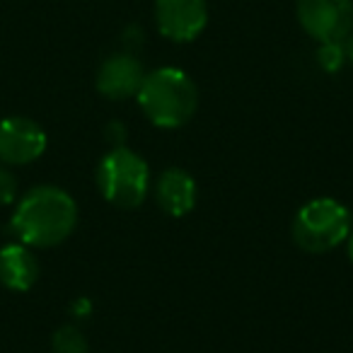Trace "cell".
Here are the masks:
<instances>
[{
	"mask_svg": "<svg viewBox=\"0 0 353 353\" xmlns=\"http://www.w3.org/2000/svg\"><path fill=\"white\" fill-rule=\"evenodd\" d=\"M353 228L351 211L332 196L307 201L293 218V240L310 254H324L346 242Z\"/></svg>",
	"mask_w": 353,
	"mask_h": 353,
	"instance_id": "obj_4",
	"label": "cell"
},
{
	"mask_svg": "<svg viewBox=\"0 0 353 353\" xmlns=\"http://www.w3.org/2000/svg\"><path fill=\"white\" fill-rule=\"evenodd\" d=\"M39 279V261L27 245H8L0 250V283L10 290H30Z\"/></svg>",
	"mask_w": 353,
	"mask_h": 353,
	"instance_id": "obj_10",
	"label": "cell"
},
{
	"mask_svg": "<svg viewBox=\"0 0 353 353\" xmlns=\"http://www.w3.org/2000/svg\"><path fill=\"white\" fill-rule=\"evenodd\" d=\"M51 351L54 353H88V339L73 324H65L51 339Z\"/></svg>",
	"mask_w": 353,
	"mask_h": 353,
	"instance_id": "obj_11",
	"label": "cell"
},
{
	"mask_svg": "<svg viewBox=\"0 0 353 353\" xmlns=\"http://www.w3.org/2000/svg\"><path fill=\"white\" fill-rule=\"evenodd\" d=\"M136 99L152 126L172 131L194 119L199 109V88L182 68L162 65L145 73Z\"/></svg>",
	"mask_w": 353,
	"mask_h": 353,
	"instance_id": "obj_2",
	"label": "cell"
},
{
	"mask_svg": "<svg viewBox=\"0 0 353 353\" xmlns=\"http://www.w3.org/2000/svg\"><path fill=\"white\" fill-rule=\"evenodd\" d=\"M97 187L112 206L123 211L138 208L150 189L148 162L126 145L112 148L97 165Z\"/></svg>",
	"mask_w": 353,
	"mask_h": 353,
	"instance_id": "obj_3",
	"label": "cell"
},
{
	"mask_svg": "<svg viewBox=\"0 0 353 353\" xmlns=\"http://www.w3.org/2000/svg\"><path fill=\"white\" fill-rule=\"evenodd\" d=\"M346 250H348V259H351V264H353V228H351V232H348V237H346Z\"/></svg>",
	"mask_w": 353,
	"mask_h": 353,
	"instance_id": "obj_16",
	"label": "cell"
},
{
	"mask_svg": "<svg viewBox=\"0 0 353 353\" xmlns=\"http://www.w3.org/2000/svg\"><path fill=\"white\" fill-rule=\"evenodd\" d=\"M346 61L348 59H346V46H343V41H327V44H319L317 63L322 65V70L336 73V70L343 68Z\"/></svg>",
	"mask_w": 353,
	"mask_h": 353,
	"instance_id": "obj_12",
	"label": "cell"
},
{
	"mask_svg": "<svg viewBox=\"0 0 353 353\" xmlns=\"http://www.w3.org/2000/svg\"><path fill=\"white\" fill-rule=\"evenodd\" d=\"M46 150V133L27 117H8L0 121V162L30 165Z\"/></svg>",
	"mask_w": 353,
	"mask_h": 353,
	"instance_id": "obj_7",
	"label": "cell"
},
{
	"mask_svg": "<svg viewBox=\"0 0 353 353\" xmlns=\"http://www.w3.org/2000/svg\"><path fill=\"white\" fill-rule=\"evenodd\" d=\"M78 206L59 187H37L20 199L12 216V230L27 247H56L73 235Z\"/></svg>",
	"mask_w": 353,
	"mask_h": 353,
	"instance_id": "obj_1",
	"label": "cell"
},
{
	"mask_svg": "<svg viewBox=\"0 0 353 353\" xmlns=\"http://www.w3.org/2000/svg\"><path fill=\"white\" fill-rule=\"evenodd\" d=\"M17 199V179L10 170L0 167V206H10Z\"/></svg>",
	"mask_w": 353,
	"mask_h": 353,
	"instance_id": "obj_13",
	"label": "cell"
},
{
	"mask_svg": "<svg viewBox=\"0 0 353 353\" xmlns=\"http://www.w3.org/2000/svg\"><path fill=\"white\" fill-rule=\"evenodd\" d=\"M199 189L194 176L182 167H170L165 170L155 182V201L167 216L184 218L196 206Z\"/></svg>",
	"mask_w": 353,
	"mask_h": 353,
	"instance_id": "obj_9",
	"label": "cell"
},
{
	"mask_svg": "<svg viewBox=\"0 0 353 353\" xmlns=\"http://www.w3.org/2000/svg\"><path fill=\"white\" fill-rule=\"evenodd\" d=\"M107 138L114 143V148L123 145V141H126V128H123L119 121H112V123H109V128H107Z\"/></svg>",
	"mask_w": 353,
	"mask_h": 353,
	"instance_id": "obj_14",
	"label": "cell"
},
{
	"mask_svg": "<svg viewBox=\"0 0 353 353\" xmlns=\"http://www.w3.org/2000/svg\"><path fill=\"white\" fill-rule=\"evenodd\" d=\"M145 78V68L133 54H114L97 70V92L107 99L136 97Z\"/></svg>",
	"mask_w": 353,
	"mask_h": 353,
	"instance_id": "obj_8",
	"label": "cell"
},
{
	"mask_svg": "<svg viewBox=\"0 0 353 353\" xmlns=\"http://www.w3.org/2000/svg\"><path fill=\"white\" fill-rule=\"evenodd\" d=\"M343 46H346V59L353 63V32L346 37V41H343Z\"/></svg>",
	"mask_w": 353,
	"mask_h": 353,
	"instance_id": "obj_15",
	"label": "cell"
},
{
	"mask_svg": "<svg viewBox=\"0 0 353 353\" xmlns=\"http://www.w3.org/2000/svg\"><path fill=\"white\" fill-rule=\"evenodd\" d=\"M208 25L206 0H155V27L165 39L189 44Z\"/></svg>",
	"mask_w": 353,
	"mask_h": 353,
	"instance_id": "obj_6",
	"label": "cell"
},
{
	"mask_svg": "<svg viewBox=\"0 0 353 353\" xmlns=\"http://www.w3.org/2000/svg\"><path fill=\"white\" fill-rule=\"evenodd\" d=\"M295 15L317 44L346 41L353 32V0H298Z\"/></svg>",
	"mask_w": 353,
	"mask_h": 353,
	"instance_id": "obj_5",
	"label": "cell"
}]
</instances>
